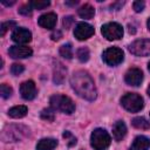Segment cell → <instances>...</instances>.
I'll return each instance as SVG.
<instances>
[{
  "mask_svg": "<svg viewBox=\"0 0 150 150\" xmlns=\"http://www.w3.org/2000/svg\"><path fill=\"white\" fill-rule=\"evenodd\" d=\"M70 84L74 91L87 101H94L97 96V90L91 76L84 70L75 71L70 77Z\"/></svg>",
  "mask_w": 150,
  "mask_h": 150,
  "instance_id": "cell-1",
  "label": "cell"
},
{
  "mask_svg": "<svg viewBox=\"0 0 150 150\" xmlns=\"http://www.w3.org/2000/svg\"><path fill=\"white\" fill-rule=\"evenodd\" d=\"M29 135V129L22 124H11L7 125L1 132V139L6 143L19 142Z\"/></svg>",
  "mask_w": 150,
  "mask_h": 150,
  "instance_id": "cell-2",
  "label": "cell"
},
{
  "mask_svg": "<svg viewBox=\"0 0 150 150\" xmlns=\"http://www.w3.org/2000/svg\"><path fill=\"white\" fill-rule=\"evenodd\" d=\"M49 103H50V108H53L54 110H59V111H62L68 115H70L75 111V104H74L73 100L66 95L55 94L50 97Z\"/></svg>",
  "mask_w": 150,
  "mask_h": 150,
  "instance_id": "cell-3",
  "label": "cell"
},
{
  "mask_svg": "<svg viewBox=\"0 0 150 150\" xmlns=\"http://www.w3.org/2000/svg\"><path fill=\"white\" fill-rule=\"evenodd\" d=\"M110 143H111V137L104 129L97 128L91 132L90 145L95 150H105L110 145Z\"/></svg>",
  "mask_w": 150,
  "mask_h": 150,
  "instance_id": "cell-4",
  "label": "cell"
},
{
  "mask_svg": "<svg viewBox=\"0 0 150 150\" xmlns=\"http://www.w3.org/2000/svg\"><path fill=\"white\" fill-rule=\"evenodd\" d=\"M121 104L122 107L130 111V112H137L143 109L144 107V101L141 95L136 93H128L121 98Z\"/></svg>",
  "mask_w": 150,
  "mask_h": 150,
  "instance_id": "cell-5",
  "label": "cell"
},
{
  "mask_svg": "<svg viewBox=\"0 0 150 150\" xmlns=\"http://www.w3.org/2000/svg\"><path fill=\"white\" fill-rule=\"evenodd\" d=\"M101 33H102L103 38H105L109 41L118 40L123 36V28L117 22H108L102 26Z\"/></svg>",
  "mask_w": 150,
  "mask_h": 150,
  "instance_id": "cell-6",
  "label": "cell"
},
{
  "mask_svg": "<svg viewBox=\"0 0 150 150\" xmlns=\"http://www.w3.org/2000/svg\"><path fill=\"white\" fill-rule=\"evenodd\" d=\"M123 57H124L123 50L121 48H117V47H110V48L105 49L102 54V59L108 66L120 64L123 61Z\"/></svg>",
  "mask_w": 150,
  "mask_h": 150,
  "instance_id": "cell-7",
  "label": "cell"
},
{
  "mask_svg": "<svg viewBox=\"0 0 150 150\" xmlns=\"http://www.w3.org/2000/svg\"><path fill=\"white\" fill-rule=\"evenodd\" d=\"M129 50L136 56H149L150 55V40L141 39L129 45Z\"/></svg>",
  "mask_w": 150,
  "mask_h": 150,
  "instance_id": "cell-8",
  "label": "cell"
},
{
  "mask_svg": "<svg viewBox=\"0 0 150 150\" xmlns=\"http://www.w3.org/2000/svg\"><path fill=\"white\" fill-rule=\"evenodd\" d=\"M95 33L94 30V27L87 22H79L74 29V35L77 40L80 41H83V40H87L89 39L90 36H93Z\"/></svg>",
  "mask_w": 150,
  "mask_h": 150,
  "instance_id": "cell-9",
  "label": "cell"
},
{
  "mask_svg": "<svg viewBox=\"0 0 150 150\" xmlns=\"http://www.w3.org/2000/svg\"><path fill=\"white\" fill-rule=\"evenodd\" d=\"M8 54L13 59H26L29 57L33 54L32 48H29L28 46H23V45H15L9 47L8 49Z\"/></svg>",
  "mask_w": 150,
  "mask_h": 150,
  "instance_id": "cell-10",
  "label": "cell"
},
{
  "mask_svg": "<svg viewBox=\"0 0 150 150\" xmlns=\"http://www.w3.org/2000/svg\"><path fill=\"white\" fill-rule=\"evenodd\" d=\"M124 80L129 86L138 87L143 81V73L139 68H130L125 73Z\"/></svg>",
  "mask_w": 150,
  "mask_h": 150,
  "instance_id": "cell-11",
  "label": "cell"
},
{
  "mask_svg": "<svg viewBox=\"0 0 150 150\" xmlns=\"http://www.w3.org/2000/svg\"><path fill=\"white\" fill-rule=\"evenodd\" d=\"M12 40L16 42L18 45H25L28 43L32 40V33L23 27H18L12 33Z\"/></svg>",
  "mask_w": 150,
  "mask_h": 150,
  "instance_id": "cell-12",
  "label": "cell"
},
{
  "mask_svg": "<svg viewBox=\"0 0 150 150\" xmlns=\"http://www.w3.org/2000/svg\"><path fill=\"white\" fill-rule=\"evenodd\" d=\"M67 75V68L63 63H61L60 61H55L54 62V67H53V82L55 84H62L64 79Z\"/></svg>",
  "mask_w": 150,
  "mask_h": 150,
  "instance_id": "cell-13",
  "label": "cell"
},
{
  "mask_svg": "<svg viewBox=\"0 0 150 150\" xmlns=\"http://www.w3.org/2000/svg\"><path fill=\"white\" fill-rule=\"evenodd\" d=\"M20 94L27 101H30V100L35 98V96H36V87H35V83L33 81H30V80L22 82L21 86H20Z\"/></svg>",
  "mask_w": 150,
  "mask_h": 150,
  "instance_id": "cell-14",
  "label": "cell"
},
{
  "mask_svg": "<svg viewBox=\"0 0 150 150\" xmlns=\"http://www.w3.org/2000/svg\"><path fill=\"white\" fill-rule=\"evenodd\" d=\"M56 21H57V16L55 13H46L38 19V23L46 29H53L56 25Z\"/></svg>",
  "mask_w": 150,
  "mask_h": 150,
  "instance_id": "cell-15",
  "label": "cell"
},
{
  "mask_svg": "<svg viewBox=\"0 0 150 150\" xmlns=\"http://www.w3.org/2000/svg\"><path fill=\"white\" fill-rule=\"evenodd\" d=\"M150 148V139L145 136H137L130 145L129 150H148Z\"/></svg>",
  "mask_w": 150,
  "mask_h": 150,
  "instance_id": "cell-16",
  "label": "cell"
},
{
  "mask_svg": "<svg viewBox=\"0 0 150 150\" xmlns=\"http://www.w3.org/2000/svg\"><path fill=\"white\" fill-rule=\"evenodd\" d=\"M125 134H127V125H125V123L123 121H117L114 124V127H112V136H114L115 141H117V142L122 141L124 138Z\"/></svg>",
  "mask_w": 150,
  "mask_h": 150,
  "instance_id": "cell-17",
  "label": "cell"
},
{
  "mask_svg": "<svg viewBox=\"0 0 150 150\" xmlns=\"http://www.w3.org/2000/svg\"><path fill=\"white\" fill-rule=\"evenodd\" d=\"M57 145L55 138H42L36 144V150H54Z\"/></svg>",
  "mask_w": 150,
  "mask_h": 150,
  "instance_id": "cell-18",
  "label": "cell"
},
{
  "mask_svg": "<svg viewBox=\"0 0 150 150\" xmlns=\"http://www.w3.org/2000/svg\"><path fill=\"white\" fill-rule=\"evenodd\" d=\"M77 14L82 18V19H91L95 15V9L91 5L89 4H84L83 6H81L77 9Z\"/></svg>",
  "mask_w": 150,
  "mask_h": 150,
  "instance_id": "cell-19",
  "label": "cell"
},
{
  "mask_svg": "<svg viewBox=\"0 0 150 150\" xmlns=\"http://www.w3.org/2000/svg\"><path fill=\"white\" fill-rule=\"evenodd\" d=\"M27 111H28V109L26 105H15L8 110V115L13 118H21V117L26 116Z\"/></svg>",
  "mask_w": 150,
  "mask_h": 150,
  "instance_id": "cell-20",
  "label": "cell"
},
{
  "mask_svg": "<svg viewBox=\"0 0 150 150\" xmlns=\"http://www.w3.org/2000/svg\"><path fill=\"white\" fill-rule=\"evenodd\" d=\"M131 124L136 129H141V130H148V129H150V123L144 117H135V118H132Z\"/></svg>",
  "mask_w": 150,
  "mask_h": 150,
  "instance_id": "cell-21",
  "label": "cell"
},
{
  "mask_svg": "<svg viewBox=\"0 0 150 150\" xmlns=\"http://www.w3.org/2000/svg\"><path fill=\"white\" fill-rule=\"evenodd\" d=\"M60 55L67 60H70L73 57V48H71V45L70 43H66V45H62L60 47Z\"/></svg>",
  "mask_w": 150,
  "mask_h": 150,
  "instance_id": "cell-22",
  "label": "cell"
},
{
  "mask_svg": "<svg viewBox=\"0 0 150 150\" xmlns=\"http://www.w3.org/2000/svg\"><path fill=\"white\" fill-rule=\"evenodd\" d=\"M40 117L47 122H53L55 120V112L53 108H46L40 112Z\"/></svg>",
  "mask_w": 150,
  "mask_h": 150,
  "instance_id": "cell-23",
  "label": "cell"
},
{
  "mask_svg": "<svg viewBox=\"0 0 150 150\" xmlns=\"http://www.w3.org/2000/svg\"><path fill=\"white\" fill-rule=\"evenodd\" d=\"M76 56L77 59L81 61V62H87L89 60V56H90V53H89V49L87 47H81L77 49L76 52Z\"/></svg>",
  "mask_w": 150,
  "mask_h": 150,
  "instance_id": "cell-24",
  "label": "cell"
},
{
  "mask_svg": "<svg viewBox=\"0 0 150 150\" xmlns=\"http://www.w3.org/2000/svg\"><path fill=\"white\" fill-rule=\"evenodd\" d=\"M29 5L33 7V9H45L50 5V2L48 0H34L30 1Z\"/></svg>",
  "mask_w": 150,
  "mask_h": 150,
  "instance_id": "cell-25",
  "label": "cell"
},
{
  "mask_svg": "<svg viewBox=\"0 0 150 150\" xmlns=\"http://www.w3.org/2000/svg\"><path fill=\"white\" fill-rule=\"evenodd\" d=\"M0 94H1L2 98H9L12 96V94H13V89L8 84L2 83L0 86Z\"/></svg>",
  "mask_w": 150,
  "mask_h": 150,
  "instance_id": "cell-26",
  "label": "cell"
},
{
  "mask_svg": "<svg viewBox=\"0 0 150 150\" xmlns=\"http://www.w3.org/2000/svg\"><path fill=\"white\" fill-rule=\"evenodd\" d=\"M62 136H63V138L67 141V144H68V146H69V148L74 146V145L76 144V142H77L76 137H75L70 131H64Z\"/></svg>",
  "mask_w": 150,
  "mask_h": 150,
  "instance_id": "cell-27",
  "label": "cell"
},
{
  "mask_svg": "<svg viewBox=\"0 0 150 150\" xmlns=\"http://www.w3.org/2000/svg\"><path fill=\"white\" fill-rule=\"evenodd\" d=\"M15 25H16L15 21H6V22L1 23V27H0V35L4 36V35L6 34V32L9 30L11 28L15 27Z\"/></svg>",
  "mask_w": 150,
  "mask_h": 150,
  "instance_id": "cell-28",
  "label": "cell"
},
{
  "mask_svg": "<svg viewBox=\"0 0 150 150\" xmlns=\"http://www.w3.org/2000/svg\"><path fill=\"white\" fill-rule=\"evenodd\" d=\"M23 70H25V67H23L22 64H20V63H13V64L11 66V73H12V75H14V76L20 75Z\"/></svg>",
  "mask_w": 150,
  "mask_h": 150,
  "instance_id": "cell-29",
  "label": "cell"
},
{
  "mask_svg": "<svg viewBox=\"0 0 150 150\" xmlns=\"http://www.w3.org/2000/svg\"><path fill=\"white\" fill-rule=\"evenodd\" d=\"M32 12H33V7L29 5V2L26 4V5H22V6L19 8V13H20L21 15H26V16H28V15L32 14Z\"/></svg>",
  "mask_w": 150,
  "mask_h": 150,
  "instance_id": "cell-30",
  "label": "cell"
},
{
  "mask_svg": "<svg viewBox=\"0 0 150 150\" xmlns=\"http://www.w3.org/2000/svg\"><path fill=\"white\" fill-rule=\"evenodd\" d=\"M73 23H74V18H73L71 15H67V16H64L63 20H62L63 28H66V29H69Z\"/></svg>",
  "mask_w": 150,
  "mask_h": 150,
  "instance_id": "cell-31",
  "label": "cell"
},
{
  "mask_svg": "<svg viewBox=\"0 0 150 150\" xmlns=\"http://www.w3.org/2000/svg\"><path fill=\"white\" fill-rule=\"evenodd\" d=\"M132 6H134V9H135V12L139 13V12H142V11L144 9V7H145V4H144V1H142V0H137V1H134Z\"/></svg>",
  "mask_w": 150,
  "mask_h": 150,
  "instance_id": "cell-32",
  "label": "cell"
},
{
  "mask_svg": "<svg viewBox=\"0 0 150 150\" xmlns=\"http://www.w3.org/2000/svg\"><path fill=\"white\" fill-rule=\"evenodd\" d=\"M61 38H62V33H61V30H59V29L54 30V32L50 34V39H52L53 41H59Z\"/></svg>",
  "mask_w": 150,
  "mask_h": 150,
  "instance_id": "cell-33",
  "label": "cell"
},
{
  "mask_svg": "<svg viewBox=\"0 0 150 150\" xmlns=\"http://www.w3.org/2000/svg\"><path fill=\"white\" fill-rule=\"evenodd\" d=\"M124 5V1H118V2H114V4H111V8L112 9H120L122 6Z\"/></svg>",
  "mask_w": 150,
  "mask_h": 150,
  "instance_id": "cell-34",
  "label": "cell"
},
{
  "mask_svg": "<svg viewBox=\"0 0 150 150\" xmlns=\"http://www.w3.org/2000/svg\"><path fill=\"white\" fill-rule=\"evenodd\" d=\"M1 4H2V5H5V6H12V5H14V4H15V1H5V0H2V1H1Z\"/></svg>",
  "mask_w": 150,
  "mask_h": 150,
  "instance_id": "cell-35",
  "label": "cell"
},
{
  "mask_svg": "<svg viewBox=\"0 0 150 150\" xmlns=\"http://www.w3.org/2000/svg\"><path fill=\"white\" fill-rule=\"evenodd\" d=\"M129 33L130 34H135L136 33V29H135V27L132 25H129Z\"/></svg>",
  "mask_w": 150,
  "mask_h": 150,
  "instance_id": "cell-36",
  "label": "cell"
},
{
  "mask_svg": "<svg viewBox=\"0 0 150 150\" xmlns=\"http://www.w3.org/2000/svg\"><path fill=\"white\" fill-rule=\"evenodd\" d=\"M77 2L79 1H66V5H68V6H75V5H77Z\"/></svg>",
  "mask_w": 150,
  "mask_h": 150,
  "instance_id": "cell-37",
  "label": "cell"
},
{
  "mask_svg": "<svg viewBox=\"0 0 150 150\" xmlns=\"http://www.w3.org/2000/svg\"><path fill=\"white\" fill-rule=\"evenodd\" d=\"M146 25H148V29L150 30V18L148 19V22H146Z\"/></svg>",
  "mask_w": 150,
  "mask_h": 150,
  "instance_id": "cell-38",
  "label": "cell"
},
{
  "mask_svg": "<svg viewBox=\"0 0 150 150\" xmlns=\"http://www.w3.org/2000/svg\"><path fill=\"white\" fill-rule=\"evenodd\" d=\"M148 95H149V96H150V86H149V87H148Z\"/></svg>",
  "mask_w": 150,
  "mask_h": 150,
  "instance_id": "cell-39",
  "label": "cell"
},
{
  "mask_svg": "<svg viewBox=\"0 0 150 150\" xmlns=\"http://www.w3.org/2000/svg\"><path fill=\"white\" fill-rule=\"evenodd\" d=\"M148 69H149V71H150V62L148 63Z\"/></svg>",
  "mask_w": 150,
  "mask_h": 150,
  "instance_id": "cell-40",
  "label": "cell"
}]
</instances>
